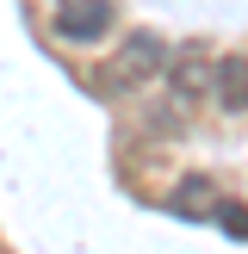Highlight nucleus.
Instances as JSON below:
<instances>
[{"instance_id":"obj_4","label":"nucleus","mask_w":248,"mask_h":254,"mask_svg":"<svg viewBox=\"0 0 248 254\" xmlns=\"http://www.w3.org/2000/svg\"><path fill=\"white\" fill-rule=\"evenodd\" d=\"M223 198H217V186L205 180V174H186L180 186H174V217H211Z\"/></svg>"},{"instance_id":"obj_1","label":"nucleus","mask_w":248,"mask_h":254,"mask_svg":"<svg viewBox=\"0 0 248 254\" xmlns=\"http://www.w3.org/2000/svg\"><path fill=\"white\" fill-rule=\"evenodd\" d=\"M161 68H168V44H161L155 31H130V37H124V50L112 56L106 81H112V87H143V81H155Z\"/></svg>"},{"instance_id":"obj_6","label":"nucleus","mask_w":248,"mask_h":254,"mask_svg":"<svg viewBox=\"0 0 248 254\" xmlns=\"http://www.w3.org/2000/svg\"><path fill=\"white\" fill-rule=\"evenodd\" d=\"M211 217H217V223H223V230H230V236H236V242H248V205H230V198H223V205H217V211H211Z\"/></svg>"},{"instance_id":"obj_3","label":"nucleus","mask_w":248,"mask_h":254,"mask_svg":"<svg viewBox=\"0 0 248 254\" xmlns=\"http://www.w3.org/2000/svg\"><path fill=\"white\" fill-rule=\"evenodd\" d=\"M211 93H217V106L230 112V118H242V112H248V62L242 56H223L217 68H211Z\"/></svg>"},{"instance_id":"obj_2","label":"nucleus","mask_w":248,"mask_h":254,"mask_svg":"<svg viewBox=\"0 0 248 254\" xmlns=\"http://www.w3.org/2000/svg\"><path fill=\"white\" fill-rule=\"evenodd\" d=\"M112 25H118L112 0H62L56 6V37H68V44H99Z\"/></svg>"},{"instance_id":"obj_5","label":"nucleus","mask_w":248,"mask_h":254,"mask_svg":"<svg viewBox=\"0 0 248 254\" xmlns=\"http://www.w3.org/2000/svg\"><path fill=\"white\" fill-rule=\"evenodd\" d=\"M205 81H211V62L198 56V50H186V56L174 62V93H180V99H192V93H198Z\"/></svg>"}]
</instances>
